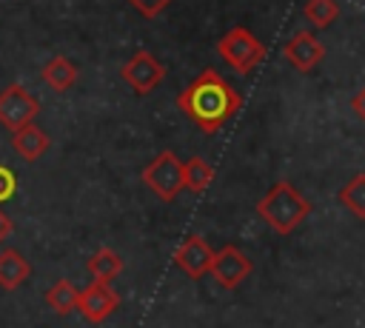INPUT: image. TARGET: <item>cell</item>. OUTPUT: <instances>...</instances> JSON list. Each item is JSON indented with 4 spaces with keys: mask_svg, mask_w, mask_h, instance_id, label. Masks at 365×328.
<instances>
[{
    "mask_svg": "<svg viewBox=\"0 0 365 328\" xmlns=\"http://www.w3.org/2000/svg\"><path fill=\"white\" fill-rule=\"evenodd\" d=\"M77 63L74 60H68L66 54H54L51 60H46V66H43V71H40V77H43V83L51 88V91H57V94H63V91H68L74 83H77Z\"/></svg>",
    "mask_w": 365,
    "mask_h": 328,
    "instance_id": "cell-11",
    "label": "cell"
},
{
    "mask_svg": "<svg viewBox=\"0 0 365 328\" xmlns=\"http://www.w3.org/2000/svg\"><path fill=\"white\" fill-rule=\"evenodd\" d=\"M29 274H31V265L20 251H14V248L0 251V288L14 291L29 280Z\"/></svg>",
    "mask_w": 365,
    "mask_h": 328,
    "instance_id": "cell-13",
    "label": "cell"
},
{
    "mask_svg": "<svg viewBox=\"0 0 365 328\" xmlns=\"http://www.w3.org/2000/svg\"><path fill=\"white\" fill-rule=\"evenodd\" d=\"M217 54L237 71V74H251L262 60H265V46L245 29V26H234L231 31H225L217 43Z\"/></svg>",
    "mask_w": 365,
    "mask_h": 328,
    "instance_id": "cell-3",
    "label": "cell"
},
{
    "mask_svg": "<svg viewBox=\"0 0 365 328\" xmlns=\"http://www.w3.org/2000/svg\"><path fill=\"white\" fill-rule=\"evenodd\" d=\"M125 3H128L131 9H137L145 20H154V17H157L163 9H168L174 0H125Z\"/></svg>",
    "mask_w": 365,
    "mask_h": 328,
    "instance_id": "cell-19",
    "label": "cell"
},
{
    "mask_svg": "<svg viewBox=\"0 0 365 328\" xmlns=\"http://www.w3.org/2000/svg\"><path fill=\"white\" fill-rule=\"evenodd\" d=\"M14 191H17V174L9 165H0V203L14 197Z\"/></svg>",
    "mask_w": 365,
    "mask_h": 328,
    "instance_id": "cell-20",
    "label": "cell"
},
{
    "mask_svg": "<svg viewBox=\"0 0 365 328\" xmlns=\"http://www.w3.org/2000/svg\"><path fill=\"white\" fill-rule=\"evenodd\" d=\"M37 114H40V103L20 83H11L0 91V125H6L9 131L34 123Z\"/></svg>",
    "mask_w": 365,
    "mask_h": 328,
    "instance_id": "cell-5",
    "label": "cell"
},
{
    "mask_svg": "<svg viewBox=\"0 0 365 328\" xmlns=\"http://www.w3.org/2000/svg\"><path fill=\"white\" fill-rule=\"evenodd\" d=\"M11 148L17 151V157L34 163L48 151V134L43 128H37L34 123H29V125L11 131Z\"/></svg>",
    "mask_w": 365,
    "mask_h": 328,
    "instance_id": "cell-12",
    "label": "cell"
},
{
    "mask_svg": "<svg viewBox=\"0 0 365 328\" xmlns=\"http://www.w3.org/2000/svg\"><path fill=\"white\" fill-rule=\"evenodd\" d=\"M285 60L297 68V71H311L314 66H319V60L325 57L322 43L317 40L314 31H297L285 46H282Z\"/></svg>",
    "mask_w": 365,
    "mask_h": 328,
    "instance_id": "cell-10",
    "label": "cell"
},
{
    "mask_svg": "<svg viewBox=\"0 0 365 328\" xmlns=\"http://www.w3.org/2000/svg\"><path fill=\"white\" fill-rule=\"evenodd\" d=\"M86 268L91 271V277H94L97 282H111V280L120 277L123 260H120V254H114L111 248H100V251H94V254L88 257Z\"/></svg>",
    "mask_w": 365,
    "mask_h": 328,
    "instance_id": "cell-14",
    "label": "cell"
},
{
    "mask_svg": "<svg viewBox=\"0 0 365 328\" xmlns=\"http://www.w3.org/2000/svg\"><path fill=\"white\" fill-rule=\"evenodd\" d=\"M120 305V297L114 294V288L108 282H88L80 294H77V311L83 314V319L88 322H103L106 317H111Z\"/></svg>",
    "mask_w": 365,
    "mask_h": 328,
    "instance_id": "cell-8",
    "label": "cell"
},
{
    "mask_svg": "<svg viewBox=\"0 0 365 328\" xmlns=\"http://www.w3.org/2000/svg\"><path fill=\"white\" fill-rule=\"evenodd\" d=\"M302 11L314 29H328L339 17V3L336 0H308Z\"/></svg>",
    "mask_w": 365,
    "mask_h": 328,
    "instance_id": "cell-18",
    "label": "cell"
},
{
    "mask_svg": "<svg viewBox=\"0 0 365 328\" xmlns=\"http://www.w3.org/2000/svg\"><path fill=\"white\" fill-rule=\"evenodd\" d=\"M222 288H237L248 274H251V260L237 248V245H225L220 251H214L211 260V271H208Z\"/></svg>",
    "mask_w": 365,
    "mask_h": 328,
    "instance_id": "cell-9",
    "label": "cell"
},
{
    "mask_svg": "<svg viewBox=\"0 0 365 328\" xmlns=\"http://www.w3.org/2000/svg\"><path fill=\"white\" fill-rule=\"evenodd\" d=\"M11 231H14V222H11V217H9V214L0 208V242H3V240H6Z\"/></svg>",
    "mask_w": 365,
    "mask_h": 328,
    "instance_id": "cell-21",
    "label": "cell"
},
{
    "mask_svg": "<svg viewBox=\"0 0 365 328\" xmlns=\"http://www.w3.org/2000/svg\"><path fill=\"white\" fill-rule=\"evenodd\" d=\"M351 108L365 120V88L359 91V94H354V100H351Z\"/></svg>",
    "mask_w": 365,
    "mask_h": 328,
    "instance_id": "cell-22",
    "label": "cell"
},
{
    "mask_svg": "<svg viewBox=\"0 0 365 328\" xmlns=\"http://www.w3.org/2000/svg\"><path fill=\"white\" fill-rule=\"evenodd\" d=\"M339 203L359 220H365V171L354 174L342 188H339Z\"/></svg>",
    "mask_w": 365,
    "mask_h": 328,
    "instance_id": "cell-15",
    "label": "cell"
},
{
    "mask_svg": "<svg viewBox=\"0 0 365 328\" xmlns=\"http://www.w3.org/2000/svg\"><path fill=\"white\" fill-rule=\"evenodd\" d=\"M120 77L125 80V86L134 94H151L163 77H165V66L151 54V51H137L128 57V63L120 68Z\"/></svg>",
    "mask_w": 365,
    "mask_h": 328,
    "instance_id": "cell-6",
    "label": "cell"
},
{
    "mask_svg": "<svg viewBox=\"0 0 365 328\" xmlns=\"http://www.w3.org/2000/svg\"><path fill=\"white\" fill-rule=\"evenodd\" d=\"M211 260H214V248L208 245L205 237L191 234L185 237L177 248H174V265L188 277V280H200L211 271Z\"/></svg>",
    "mask_w": 365,
    "mask_h": 328,
    "instance_id": "cell-7",
    "label": "cell"
},
{
    "mask_svg": "<svg viewBox=\"0 0 365 328\" xmlns=\"http://www.w3.org/2000/svg\"><path fill=\"white\" fill-rule=\"evenodd\" d=\"M177 108L205 134L222 128L240 108H242V97L240 91L220 77V71L205 68L202 74H197L180 94H177Z\"/></svg>",
    "mask_w": 365,
    "mask_h": 328,
    "instance_id": "cell-1",
    "label": "cell"
},
{
    "mask_svg": "<svg viewBox=\"0 0 365 328\" xmlns=\"http://www.w3.org/2000/svg\"><path fill=\"white\" fill-rule=\"evenodd\" d=\"M182 177H185V188L194 191V194H202L211 180H214V168L202 160V157H191L182 163Z\"/></svg>",
    "mask_w": 365,
    "mask_h": 328,
    "instance_id": "cell-16",
    "label": "cell"
},
{
    "mask_svg": "<svg viewBox=\"0 0 365 328\" xmlns=\"http://www.w3.org/2000/svg\"><path fill=\"white\" fill-rule=\"evenodd\" d=\"M257 214L265 220V225H271L277 234H291L297 225H302V220L311 214V203L288 183V180H277L265 197L257 203Z\"/></svg>",
    "mask_w": 365,
    "mask_h": 328,
    "instance_id": "cell-2",
    "label": "cell"
},
{
    "mask_svg": "<svg viewBox=\"0 0 365 328\" xmlns=\"http://www.w3.org/2000/svg\"><path fill=\"white\" fill-rule=\"evenodd\" d=\"M143 183L163 200L171 203L182 188H185V177H182V160L174 151H160L145 168H143Z\"/></svg>",
    "mask_w": 365,
    "mask_h": 328,
    "instance_id": "cell-4",
    "label": "cell"
},
{
    "mask_svg": "<svg viewBox=\"0 0 365 328\" xmlns=\"http://www.w3.org/2000/svg\"><path fill=\"white\" fill-rule=\"evenodd\" d=\"M77 288L68 282V280H57L48 291H46V302H48V308L51 311H57V314H71V311H77Z\"/></svg>",
    "mask_w": 365,
    "mask_h": 328,
    "instance_id": "cell-17",
    "label": "cell"
}]
</instances>
